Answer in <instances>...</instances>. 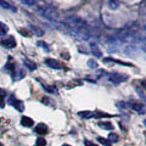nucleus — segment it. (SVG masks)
Here are the masks:
<instances>
[{"mask_svg": "<svg viewBox=\"0 0 146 146\" xmlns=\"http://www.w3.org/2000/svg\"><path fill=\"white\" fill-rule=\"evenodd\" d=\"M36 11H38L43 17L48 18V20H51V21H57L58 17H60L58 12L55 10L54 7L49 6V5H40V6H36Z\"/></svg>", "mask_w": 146, "mask_h": 146, "instance_id": "obj_1", "label": "nucleus"}, {"mask_svg": "<svg viewBox=\"0 0 146 146\" xmlns=\"http://www.w3.org/2000/svg\"><path fill=\"white\" fill-rule=\"evenodd\" d=\"M128 79V76L124 74V73H119V72H113L111 73V74H108V80L110 82H112L113 84H121L122 82H124Z\"/></svg>", "mask_w": 146, "mask_h": 146, "instance_id": "obj_2", "label": "nucleus"}, {"mask_svg": "<svg viewBox=\"0 0 146 146\" xmlns=\"http://www.w3.org/2000/svg\"><path fill=\"white\" fill-rule=\"evenodd\" d=\"M9 102H10L11 106H13L16 110H18L20 112H23L25 111V105L22 101H20V100H17L13 95H11L10 96V100H9Z\"/></svg>", "mask_w": 146, "mask_h": 146, "instance_id": "obj_3", "label": "nucleus"}, {"mask_svg": "<svg viewBox=\"0 0 146 146\" xmlns=\"http://www.w3.org/2000/svg\"><path fill=\"white\" fill-rule=\"evenodd\" d=\"M129 106L133 108L134 111L138 112V113H141V115H144V113H145V106H144V104L136 102V101H131L129 104Z\"/></svg>", "mask_w": 146, "mask_h": 146, "instance_id": "obj_4", "label": "nucleus"}, {"mask_svg": "<svg viewBox=\"0 0 146 146\" xmlns=\"http://www.w3.org/2000/svg\"><path fill=\"white\" fill-rule=\"evenodd\" d=\"M45 63H46V66H49L50 68H54V70H61L62 68V63H60L57 60H54V58H46Z\"/></svg>", "mask_w": 146, "mask_h": 146, "instance_id": "obj_5", "label": "nucleus"}, {"mask_svg": "<svg viewBox=\"0 0 146 146\" xmlns=\"http://www.w3.org/2000/svg\"><path fill=\"white\" fill-rule=\"evenodd\" d=\"M3 45L5 48H9V49H12V48H15L16 46V40H15V38L13 36H6L5 39H3Z\"/></svg>", "mask_w": 146, "mask_h": 146, "instance_id": "obj_6", "label": "nucleus"}, {"mask_svg": "<svg viewBox=\"0 0 146 146\" xmlns=\"http://www.w3.org/2000/svg\"><path fill=\"white\" fill-rule=\"evenodd\" d=\"M90 50H91V52L94 54V56L95 57H102V52H101V50H100V48L98 46V44L96 43H90Z\"/></svg>", "mask_w": 146, "mask_h": 146, "instance_id": "obj_7", "label": "nucleus"}, {"mask_svg": "<svg viewBox=\"0 0 146 146\" xmlns=\"http://www.w3.org/2000/svg\"><path fill=\"white\" fill-rule=\"evenodd\" d=\"M34 131L36 134L44 135V134L48 133V127H46V124H44V123H39V124L34 128Z\"/></svg>", "mask_w": 146, "mask_h": 146, "instance_id": "obj_8", "label": "nucleus"}, {"mask_svg": "<svg viewBox=\"0 0 146 146\" xmlns=\"http://www.w3.org/2000/svg\"><path fill=\"white\" fill-rule=\"evenodd\" d=\"M102 61L105 63H108V62H116L118 63V65H122V66H127V67H133V65L131 63H128V62H122L119 60H116V58H111V57H105L102 58Z\"/></svg>", "mask_w": 146, "mask_h": 146, "instance_id": "obj_9", "label": "nucleus"}, {"mask_svg": "<svg viewBox=\"0 0 146 146\" xmlns=\"http://www.w3.org/2000/svg\"><path fill=\"white\" fill-rule=\"evenodd\" d=\"M26 76V73H25V71L23 70H17V71H15V72H12V79L13 80H21L23 77Z\"/></svg>", "mask_w": 146, "mask_h": 146, "instance_id": "obj_10", "label": "nucleus"}, {"mask_svg": "<svg viewBox=\"0 0 146 146\" xmlns=\"http://www.w3.org/2000/svg\"><path fill=\"white\" fill-rule=\"evenodd\" d=\"M29 29L32 31V33H34L35 35H38V36L44 35V31L42 28H39V27L34 26V25H29Z\"/></svg>", "mask_w": 146, "mask_h": 146, "instance_id": "obj_11", "label": "nucleus"}, {"mask_svg": "<svg viewBox=\"0 0 146 146\" xmlns=\"http://www.w3.org/2000/svg\"><path fill=\"white\" fill-rule=\"evenodd\" d=\"M21 123H22V125H23V127H27V128L33 127V124H34L33 119H32V118H29V117H22Z\"/></svg>", "mask_w": 146, "mask_h": 146, "instance_id": "obj_12", "label": "nucleus"}, {"mask_svg": "<svg viewBox=\"0 0 146 146\" xmlns=\"http://www.w3.org/2000/svg\"><path fill=\"white\" fill-rule=\"evenodd\" d=\"M0 5H1L4 9H7V10H10L12 12H16L17 11V9L15 6H12L10 3H7V1H4V0H0Z\"/></svg>", "mask_w": 146, "mask_h": 146, "instance_id": "obj_13", "label": "nucleus"}, {"mask_svg": "<svg viewBox=\"0 0 146 146\" xmlns=\"http://www.w3.org/2000/svg\"><path fill=\"white\" fill-rule=\"evenodd\" d=\"M23 63H25V66L28 67L31 71H34L35 68H36V65H35V63H34L33 61L28 60V58H25V60H23Z\"/></svg>", "mask_w": 146, "mask_h": 146, "instance_id": "obj_14", "label": "nucleus"}, {"mask_svg": "<svg viewBox=\"0 0 146 146\" xmlns=\"http://www.w3.org/2000/svg\"><path fill=\"white\" fill-rule=\"evenodd\" d=\"M99 127L102 128V129H107V130L113 129V125L110 122H99Z\"/></svg>", "mask_w": 146, "mask_h": 146, "instance_id": "obj_15", "label": "nucleus"}, {"mask_svg": "<svg viewBox=\"0 0 146 146\" xmlns=\"http://www.w3.org/2000/svg\"><path fill=\"white\" fill-rule=\"evenodd\" d=\"M93 113L94 112H91V111H82V112L78 113V116L82 117V118H85V119H88V118L93 117Z\"/></svg>", "mask_w": 146, "mask_h": 146, "instance_id": "obj_16", "label": "nucleus"}, {"mask_svg": "<svg viewBox=\"0 0 146 146\" xmlns=\"http://www.w3.org/2000/svg\"><path fill=\"white\" fill-rule=\"evenodd\" d=\"M93 117H96V118H101V117H106V118H110L111 115H108V113H105V112H100V111H96L93 113Z\"/></svg>", "mask_w": 146, "mask_h": 146, "instance_id": "obj_17", "label": "nucleus"}, {"mask_svg": "<svg viewBox=\"0 0 146 146\" xmlns=\"http://www.w3.org/2000/svg\"><path fill=\"white\" fill-rule=\"evenodd\" d=\"M42 85H43V88L48 91V93H57V89L55 88V86H50V85H46V84H44V83H42Z\"/></svg>", "mask_w": 146, "mask_h": 146, "instance_id": "obj_18", "label": "nucleus"}, {"mask_svg": "<svg viewBox=\"0 0 146 146\" xmlns=\"http://www.w3.org/2000/svg\"><path fill=\"white\" fill-rule=\"evenodd\" d=\"M108 140L112 141V143H117V141L119 140V136H118L116 133H113V131H112V133L108 134Z\"/></svg>", "mask_w": 146, "mask_h": 146, "instance_id": "obj_19", "label": "nucleus"}, {"mask_svg": "<svg viewBox=\"0 0 146 146\" xmlns=\"http://www.w3.org/2000/svg\"><path fill=\"white\" fill-rule=\"evenodd\" d=\"M9 32V27L5 25V23H3V22H0V34H5Z\"/></svg>", "mask_w": 146, "mask_h": 146, "instance_id": "obj_20", "label": "nucleus"}, {"mask_svg": "<svg viewBox=\"0 0 146 146\" xmlns=\"http://www.w3.org/2000/svg\"><path fill=\"white\" fill-rule=\"evenodd\" d=\"M108 7L113 9V10H115V9H118V7H119V3H118V1H113V0H110V1H108Z\"/></svg>", "mask_w": 146, "mask_h": 146, "instance_id": "obj_21", "label": "nucleus"}, {"mask_svg": "<svg viewBox=\"0 0 146 146\" xmlns=\"http://www.w3.org/2000/svg\"><path fill=\"white\" fill-rule=\"evenodd\" d=\"M88 67L95 70V68H98V62L95 60H93V58H90V60H88Z\"/></svg>", "mask_w": 146, "mask_h": 146, "instance_id": "obj_22", "label": "nucleus"}, {"mask_svg": "<svg viewBox=\"0 0 146 146\" xmlns=\"http://www.w3.org/2000/svg\"><path fill=\"white\" fill-rule=\"evenodd\" d=\"M4 96H5V90L0 89V107H4Z\"/></svg>", "mask_w": 146, "mask_h": 146, "instance_id": "obj_23", "label": "nucleus"}, {"mask_svg": "<svg viewBox=\"0 0 146 146\" xmlns=\"http://www.w3.org/2000/svg\"><path fill=\"white\" fill-rule=\"evenodd\" d=\"M36 146H46V140L44 138H38L36 139Z\"/></svg>", "mask_w": 146, "mask_h": 146, "instance_id": "obj_24", "label": "nucleus"}, {"mask_svg": "<svg viewBox=\"0 0 146 146\" xmlns=\"http://www.w3.org/2000/svg\"><path fill=\"white\" fill-rule=\"evenodd\" d=\"M23 5H27V6H33L36 4V1H33V0H22L21 1Z\"/></svg>", "mask_w": 146, "mask_h": 146, "instance_id": "obj_25", "label": "nucleus"}, {"mask_svg": "<svg viewBox=\"0 0 146 146\" xmlns=\"http://www.w3.org/2000/svg\"><path fill=\"white\" fill-rule=\"evenodd\" d=\"M98 141H99V143H100V144H102V145H105V146H111V144H110V143H108V140H106V139H104V138H100V136H99V138H98Z\"/></svg>", "mask_w": 146, "mask_h": 146, "instance_id": "obj_26", "label": "nucleus"}, {"mask_svg": "<svg viewBox=\"0 0 146 146\" xmlns=\"http://www.w3.org/2000/svg\"><path fill=\"white\" fill-rule=\"evenodd\" d=\"M6 70L9 71H11V72H15V63H12V62H7V65L5 66Z\"/></svg>", "mask_w": 146, "mask_h": 146, "instance_id": "obj_27", "label": "nucleus"}, {"mask_svg": "<svg viewBox=\"0 0 146 146\" xmlns=\"http://www.w3.org/2000/svg\"><path fill=\"white\" fill-rule=\"evenodd\" d=\"M36 44H38V46H40V48H44L45 50H49V46L46 45V43H44V42H38Z\"/></svg>", "mask_w": 146, "mask_h": 146, "instance_id": "obj_28", "label": "nucleus"}, {"mask_svg": "<svg viewBox=\"0 0 146 146\" xmlns=\"http://www.w3.org/2000/svg\"><path fill=\"white\" fill-rule=\"evenodd\" d=\"M42 102H43L44 105H49V104H50V100H49L48 98H43V99H42Z\"/></svg>", "mask_w": 146, "mask_h": 146, "instance_id": "obj_29", "label": "nucleus"}, {"mask_svg": "<svg viewBox=\"0 0 146 146\" xmlns=\"http://www.w3.org/2000/svg\"><path fill=\"white\" fill-rule=\"evenodd\" d=\"M20 33L22 34V35H26V36H29V33L27 31H25V29H20Z\"/></svg>", "mask_w": 146, "mask_h": 146, "instance_id": "obj_30", "label": "nucleus"}, {"mask_svg": "<svg viewBox=\"0 0 146 146\" xmlns=\"http://www.w3.org/2000/svg\"><path fill=\"white\" fill-rule=\"evenodd\" d=\"M0 146H4V145H3V144H1V143H0Z\"/></svg>", "mask_w": 146, "mask_h": 146, "instance_id": "obj_31", "label": "nucleus"}]
</instances>
